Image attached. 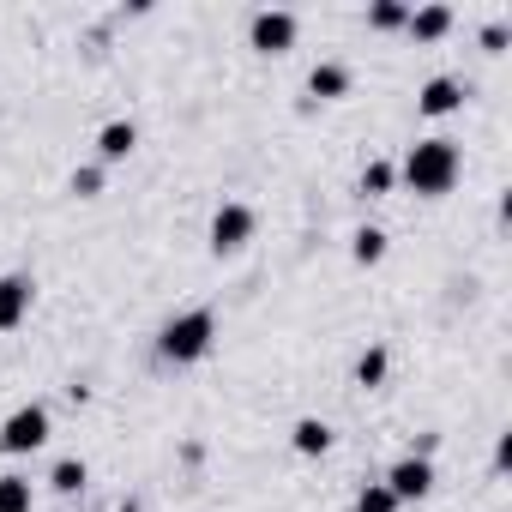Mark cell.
Masks as SVG:
<instances>
[{
  "label": "cell",
  "mask_w": 512,
  "mask_h": 512,
  "mask_svg": "<svg viewBox=\"0 0 512 512\" xmlns=\"http://www.w3.org/2000/svg\"><path fill=\"white\" fill-rule=\"evenodd\" d=\"M458 103H464V85H458V79H446V73H440V79H428V85L416 91V109H422V115H434V121H440V115H452Z\"/></svg>",
  "instance_id": "obj_8"
},
{
  "label": "cell",
  "mask_w": 512,
  "mask_h": 512,
  "mask_svg": "<svg viewBox=\"0 0 512 512\" xmlns=\"http://www.w3.org/2000/svg\"><path fill=\"white\" fill-rule=\"evenodd\" d=\"M43 440H49V410L43 404H25V410H13L7 422H0V452H7V458H25Z\"/></svg>",
  "instance_id": "obj_3"
},
{
  "label": "cell",
  "mask_w": 512,
  "mask_h": 512,
  "mask_svg": "<svg viewBox=\"0 0 512 512\" xmlns=\"http://www.w3.org/2000/svg\"><path fill=\"white\" fill-rule=\"evenodd\" d=\"M392 181H398L392 163H368V169H362V193H392Z\"/></svg>",
  "instance_id": "obj_19"
},
{
  "label": "cell",
  "mask_w": 512,
  "mask_h": 512,
  "mask_svg": "<svg viewBox=\"0 0 512 512\" xmlns=\"http://www.w3.org/2000/svg\"><path fill=\"white\" fill-rule=\"evenodd\" d=\"M404 19H410L404 0H374V7H368V25L374 31H404Z\"/></svg>",
  "instance_id": "obj_16"
},
{
  "label": "cell",
  "mask_w": 512,
  "mask_h": 512,
  "mask_svg": "<svg viewBox=\"0 0 512 512\" xmlns=\"http://www.w3.org/2000/svg\"><path fill=\"white\" fill-rule=\"evenodd\" d=\"M0 512H31V482L25 476H0Z\"/></svg>",
  "instance_id": "obj_17"
},
{
  "label": "cell",
  "mask_w": 512,
  "mask_h": 512,
  "mask_svg": "<svg viewBox=\"0 0 512 512\" xmlns=\"http://www.w3.org/2000/svg\"><path fill=\"white\" fill-rule=\"evenodd\" d=\"M332 422H320V416H302L296 428H290V446L302 452V458H320V452H332Z\"/></svg>",
  "instance_id": "obj_10"
},
{
  "label": "cell",
  "mask_w": 512,
  "mask_h": 512,
  "mask_svg": "<svg viewBox=\"0 0 512 512\" xmlns=\"http://www.w3.org/2000/svg\"><path fill=\"white\" fill-rule=\"evenodd\" d=\"M404 181H410V193H422V199L452 193V181H458V145H452V139H416L410 157H404Z\"/></svg>",
  "instance_id": "obj_1"
},
{
  "label": "cell",
  "mask_w": 512,
  "mask_h": 512,
  "mask_svg": "<svg viewBox=\"0 0 512 512\" xmlns=\"http://www.w3.org/2000/svg\"><path fill=\"white\" fill-rule=\"evenodd\" d=\"M133 145H139V127H133V121H109V127L97 133V157H103V163H127Z\"/></svg>",
  "instance_id": "obj_9"
},
{
  "label": "cell",
  "mask_w": 512,
  "mask_h": 512,
  "mask_svg": "<svg viewBox=\"0 0 512 512\" xmlns=\"http://www.w3.org/2000/svg\"><path fill=\"white\" fill-rule=\"evenodd\" d=\"M356 512H398V500H392L386 482H368V488L356 494Z\"/></svg>",
  "instance_id": "obj_18"
},
{
  "label": "cell",
  "mask_w": 512,
  "mask_h": 512,
  "mask_svg": "<svg viewBox=\"0 0 512 512\" xmlns=\"http://www.w3.org/2000/svg\"><path fill=\"white\" fill-rule=\"evenodd\" d=\"M404 31H410L416 43H440V37L452 31V7H416V13L404 19Z\"/></svg>",
  "instance_id": "obj_11"
},
{
  "label": "cell",
  "mask_w": 512,
  "mask_h": 512,
  "mask_svg": "<svg viewBox=\"0 0 512 512\" xmlns=\"http://www.w3.org/2000/svg\"><path fill=\"white\" fill-rule=\"evenodd\" d=\"M73 193L79 199H97L103 193V169H73Z\"/></svg>",
  "instance_id": "obj_20"
},
{
  "label": "cell",
  "mask_w": 512,
  "mask_h": 512,
  "mask_svg": "<svg viewBox=\"0 0 512 512\" xmlns=\"http://www.w3.org/2000/svg\"><path fill=\"white\" fill-rule=\"evenodd\" d=\"M85 476H91V470H85L79 458H61V464L49 470V488H55V494H79V488H85Z\"/></svg>",
  "instance_id": "obj_15"
},
{
  "label": "cell",
  "mask_w": 512,
  "mask_h": 512,
  "mask_svg": "<svg viewBox=\"0 0 512 512\" xmlns=\"http://www.w3.org/2000/svg\"><path fill=\"white\" fill-rule=\"evenodd\" d=\"M31 296H37V284H31L25 272H7V278H0V332H13V326L31 314Z\"/></svg>",
  "instance_id": "obj_7"
},
{
  "label": "cell",
  "mask_w": 512,
  "mask_h": 512,
  "mask_svg": "<svg viewBox=\"0 0 512 512\" xmlns=\"http://www.w3.org/2000/svg\"><path fill=\"white\" fill-rule=\"evenodd\" d=\"M482 49H506V25H488L482 31Z\"/></svg>",
  "instance_id": "obj_21"
},
{
  "label": "cell",
  "mask_w": 512,
  "mask_h": 512,
  "mask_svg": "<svg viewBox=\"0 0 512 512\" xmlns=\"http://www.w3.org/2000/svg\"><path fill=\"white\" fill-rule=\"evenodd\" d=\"M211 338H217L211 308H187V314H175V320L163 326L157 350H163V362H199V356L211 350Z\"/></svg>",
  "instance_id": "obj_2"
},
{
  "label": "cell",
  "mask_w": 512,
  "mask_h": 512,
  "mask_svg": "<svg viewBox=\"0 0 512 512\" xmlns=\"http://www.w3.org/2000/svg\"><path fill=\"white\" fill-rule=\"evenodd\" d=\"M386 368H392V356L374 344V350H362L356 356V386H386Z\"/></svg>",
  "instance_id": "obj_14"
},
{
  "label": "cell",
  "mask_w": 512,
  "mask_h": 512,
  "mask_svg": "<svg viewBox=\"0 0 512 512\" xmlns=\"http://www.w3.org/2000/svg\"><path fill=\"white\" fill-rule=\"evenodd\" d=\"M386 488H392V500L404 506V500H428V488H434V464L428 458H398L392 470H386Z\"/></svg>",
  "instance_id": "obj_6"
},
{
  "label": "cell",
  "mask_w": 512,
  "mask_h": 512,
  "mask_svg": "<svg viewBox=\"0 0 512 512\" xmlns=\"http://www.w3.org/2000/svg\"><path fill=\"white\" fill-rule=\"evenodd\" d=\"M350 260H356V266H380V260H386V229H356Z\"/></svg>",
  "instance_id": "obj_13"
},
{
  "label": "cell",
  "mask_w": 512,
  "mask_h": 512,
  "mask_svg": "<svg viewBox=\"0 0 512 512\" xmlns=\"http://www.w3.org/2000/svg\"><path fill=\"white\" fill-rule=\"evenodd\" d=\"M253 241V211L247 205H217V217H211V253H217V260H223V253H241Z\"/></svg>",
  "instance_id": "obj_4"
},
{
  "label": "cell",
  "mask_w": 512,
  "mask_h": 512,
  "mask_svg": "<svg viewBox=\"0 0 512 512\" xmlns=\"http://www.w3.org/2000/svg\"><path fill=\"white\" fill-rule=\"evenodd\" d=\"M247 43L260 49V55H290L296 49V13H253V25H247Z\"/></svg>",
  "instance_id": "obj_5"
},
{
  "label": "cell",
  "mask_w": 512,
  "mask_h": 512,
  "mask_svg": "<svg viewBox=\"0 0 512 512\" xmlns=\"http://www.w3.org/2000/svg\"><path fill=\"white\" fill-rule=\"evenodd\" d=\"M350 91V67H338V61H320L314 73H308V97H320V103H338Z\"/></svg>",
  "instance_id": "obj_12"
}]
</instances>
